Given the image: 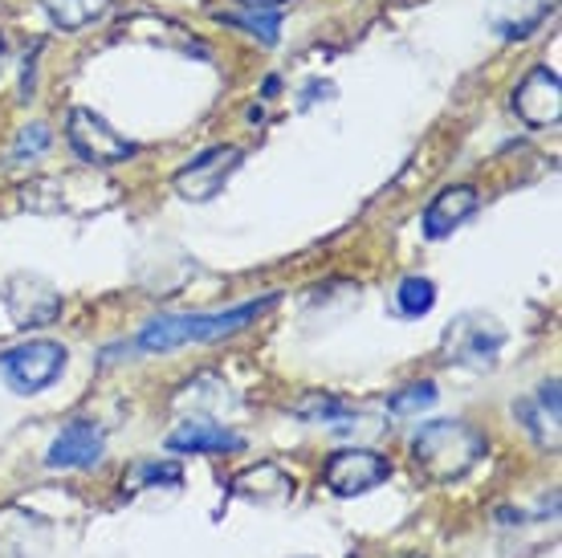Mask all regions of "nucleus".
<instances>
[{
	"instance_id": "obj_1",
	"label": "nucleus",
	"mask_w": 562,
	"mask_h": 558,
	"mask_svg": "<svg viewBox=\"0 0 562 558\" xmlns=\"http://www.w3.org/2000/svg\"><path fill=\"white\" fill-rule=\"evenodd\" d=\"M490 453V440L464 420H432L412 436V465L428 481H461Z\"/></svg>"
},
{
	"instance_id": "obj_2",
	"label": "nucleus",
	"mask_w": 562,
	"mask_h": 558,
	"mask_svg": "<svg viewBox=\"0 0 562 558\" xmlns=\"http://www.w3.org/2000/svg\"><path fill=\"white\" fill-rule=\"evenodd\" d=\"M278 302V293H266L257 302L233 310H216V314H164V319L147 322L139 331V350H176L183 343H216L245 331L254 319H261L269 306Z\"/></svg>"
},
{
	"instance_id": "obj_3",
	"label": "nucleus",
	"mask_w": 562,
	"mask_h": 558,
	"mask_svg": "<svg viewBox=\"0 0 562 558\" xmlns=\"http://www.w3.org/2000/svg\"><path fill=\"white\" fill-rule=\"evenodd\" d=\"M66 359H70L66 347L54 338H29L21 347L0 350V371L21 395H37L66 371Z\"/></svg>"
},
{
	"instance_id": "obj_4",
	"label": "nucleus",
	"mask_w": 562,
	"mask_h": 558,
	"mask_svg": "<svg viewBox=\"0 0 562 558\" xmlns=\"http://www.w3.org/2000/svg\"><path fill=\"white\" fill-rule=\"evenodd\" d=\"M66 140H70V147L82 155V164H90V168H114V164H127L131 155H135V143L123 140L102 114L86 111V107H74L70 111Z\"/></svg>"
},
{
	"instance_id": "obj_5",
	"label": "nucleus",
	"mask_w": 562,
	"mask_h": 558,
	"mask_svg": "<svg viewBox=\"0 0 562 558\" xmlns=\"http://www.w3.org/2000/svg\"><path fill=\"white\" fill-rule=\"evenodd\" d=\"M506 347V331L490 319V314H461V319L452 322L449 331H445V355H449V364H461V367H493V359L502 355Z\"/></svg>"
},
{
	"instance_id": "obj_6",
	"label": "nucleus",
	"mask_w": 562,
	"mask_h": 558,
	"mask_svg": "<svg viewBox=\"0 0 562 558\" xmlns=\"http://www.w3.org/2000/svg\"><path fill=\"white\" fill-rule=\"evenodd\" d=\"M0 302L9 310L13 326L29 331V326H49L61 314V293L54 281L37 278V274H16L0 286Z\"/></svg>"
},
{
	"instance_id": "obj_7",
	"label": "nucleus",
	"mask_w": 562,
	"mask_h": 558,
	"mask_svg": "<svg viewBox=\"0 0 562 558\" xmlns=\"http://www.w3.org/2000/svg\"><path fill=\"white\" fill-rule=\"evenodd\" d=\"M387 477H392V461L375 448H338L323 469L326 489L338 498H359L367 489L383 486Z\"/></svg>"
},
{
	"instance_id": "obj_8",
	"label": "nucleus",
	"mask_w": 562,
	"mask_h": 558,
	"mask_svg": "<svg viewBox=\"0 0 562 558\" xmlns=\"http://www.w3.org/2000/svg\"><path fill=\"white\" fill-rule=\"evenodd\" d=\"M240 159H245L240 147L221 143V147H209L204 155H196L192 164H183L171 183H176V192H180L188 204H209L212 196L228 183V176L240 168Z\"/></svg>"
},
{
	"instance_id": "obj_9",
	"label": "nucleus",
	"mask_w": 562,
	"mask_h": 558,
	"mask_svg": "<svg viewBox=\"0 0 562 558\" xmlns=\"http://www.w3.org/2000/svg\"><path fill=\"white\" fill-rule=\"evenodd\" d=\"M514 111L526 126L547 131L562 119V78L550 66H535L514 90Z\"/></svg>"
},
{
	"instance_id": "obj_10",
	"label": "nucleus",
	"mask_w": 562,
	"mask_h": 558,
	"mask_svg": "<svg viewBox=\"0 0 562 558\" xmlns=\"http://www.w3.org/2000/svg\"><path fill=\"white\" fill-rule=\"evenodd\" d=\"M102 453H106V433L94 420H74L54 436L45 465L49 469H90V465L102 461Z\"/></svg>"
},
{
	"instance_id": "obj_11",
	"label": "nucleus",
	"mask_w": 562,
	"mask_h": 558,
	"mask_svg": "<svg viewBox=\"0 0 562 558\" xmlns=\"http://www.w3.org/2000/svg\"><path fill=\"white\" fill-rule=\"evenodd\" d=\"M477 204H481V196L473 183H452L445 192H436L432 204L424 209V237L428 241L452 237V233L477 212Z\"/></svg>"
},
{
	"instance_id": "obj_12",
	"label": "nucleus",
	"mask_w": 562,
	"mask_h": 558,
	"mask_svg": "<svg viewBox=\"0 0 562 558\" xmlns=\"http://www.w3.org/2000/svg\"><path fill=\"white\" fill-rule=\"evenodd\" d=\"M550 9H554V0H490L485 21H490L502 37L518 42V37H530V33L547 21Z\"/></svg>"
},
{
	"instance_id": "obj_13",
	"label": "nucleus",
	"mask_w": 562,
	"mask_h": 558,
	"mask_svg": "<svg viewBox=\"0 0 562 558\" xmlns=\"http://www.w3.org/2000/svg\"><path fill=\"white\" fill-rule=\"evenodd\" d=\"M168 448L200 457V453H237V448H245V440L221 428V424H212V420H183L180 428L168 436Z\"/></svg>"
},
{
	"instance_id": "obj_14",
	"label": "nucleus",
	"mask_w": 562,
	"mask_h": 558,
	"mask_svg": "<svg viewBox=\"0 0 562 558\" xmlns=\"http://www.w3.org/2000/svg\"><path fill=\"white\" fill-rule=\"evenodd\" d=\"M233 493L249 498V502H281L294 493V477H285L273 461H261L233 477Z\"/></svg>"
},
{
	"instance_id": "obj_15",
	"label": "nucleus",
	"mask_w": 562,
	"mask_h": 558,
	"mask_svg": "<svg viewBox=\"0 0 562 558\" xmlns=\"http://www.w3.org/2000/svg\"><path fill=\"white\" fill-rule=\"evenodd\" d=\"M518 412L530 420L526 428L538 436V445L559 448V379H550V383L538 388V416H530L526 408H518Z\"/></svg>"
},
{
	"instance_id": "obj_16",
	"label": "nucleus",
	"mask_w": 562,
	"mask_h": 558,
	"mask_svg": "<svg viewBox=\"0 0 562 558\" xmlns=\"http://www.w3.org/2000/svg\"><path fill=\"white\" fill-rule=\"evenodd\" d=\"M42 9L57 29L74 33V29H86L90 21H99L111 9V0H42Z\"/></svg>"
},
{
	"instance_id": "obj_17",
	"label": "nucleus",
	"mask_w": 562,
	"mask_h": 558,
	"mask_svg": "<svg viewBox=\"0 0 562 558\" xmlns=\"http://www.w3.org/2000/svg\"><path fill=\"white\" fill-rule=\"evenodd\" d=\"M183 481V469L176 461H139L123 477V489L127 493H143V489H159V486H180Z\"/></svg>"
},
{
	"instance_id": "obj_18",
	"label": "nucleus",
	"mask_w": 562,
	"mask_h": 558,
	"mask_svg": "<svg viewBox=\"0 0 562 558\" xmlns=\"http://www.w3.org/2000/svg\"><path fill=\"white\" fill-rule=\"evenodd\" d=\"M294 416L306 420V424H338V420L351 416V408L342 404L330 391H306L294 404Z\"/></svg>"
},
{
	"instance_id": "obj_19",
	"label": "nucleus",
	"mask_w": 562,
	"mask_h": 558,
	"mask_svg": "<svg viewBox=\"0 0 562 558\" xmlns=\"http://www.w3.org/2000/svg\"><path fill=\"white\" fill-rule=\"evenodd\" d=\"M395 306L404 319H424L428 310L436 306V286L420 274H412V278L400 281V290H395Z\"/></svg>"
},
{
	"instance_id": "obj_20",
	"label": "nucleus",
	"mask_w": 562,
	"mask_h": 558,
	"mask_svg": "<svg viewBox=\"0 0 562 558\" xmlns=\"http://www.w3.org/2000/svg\"><path fill=\"white\" fill-rule=\"evenodd\" d=\"M221 21H225V25L245 29V33H249V37H257L261 45H278L281 21H278V13H273V9H254V13H245V16H225V13H221Z\"/></svg>"
},
{
	"instance_id": "obj_21",
	"label": "nucleus",
	"mask_w": 562,
	"mask_h": 558,
	"mask_svg": "<svg viewBox=\"0 0 562 558\" xmlns=\"http://www.w3.org/2000/svg\"><path fill=\"white\" fill-rule=\"evenodd\" d=\"M436 404V383H408V388H400L387 400V408H392L395 416H412V412H424V408H432Z\"/></svg>"
},
{
	"instance_id": "obj_22",
	"label": "nucleus",
	"mask_w": 562,
	"mask_h": 558,
	"mask_svg": "<svg viewBox=\"0 0 562 558\" xmlns=\"http://www.w3.org/2000/svg\"><path fill=\"white\" fill-rule=\"evenodd\" d=\"M45 147H49V126H45V123H33V126H25V131L16 135L9 159H13V164H21V159H37V155H42Z\"/></svg>"
},
{
	"instance_id": "obj_23",
	"label": "nucleus",
	"mask_w": 562,
	"mask_h": 558,
	"mask_svg": "<svg viewBox=\"0 0 562 558\" xmlns=\"http://www.w3.org/2000/svg\"><path fill=\"white\" fill-rule=\"evenodd\" d=\"M245 9H278V4H285V0H240Z\"/></svg>"
},
{
	"instance_id": "obj_24",
	"label": "nucleus",
	"mask_w": 562,
	"mask_h": 558,
	"mask_svg": "<svg viewBox=\"0 0 562 558\" xmlns=\"http://www.w3.org/2000/svg\"><path fill=\"white\" fill-rule=\"evenodd\" d=\"M0 70H4V37H0Z\"/></svg>"
}]
</instances>
